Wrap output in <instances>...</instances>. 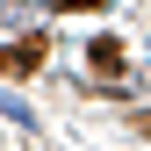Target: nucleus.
Instances as JSON below:
<instances>
[{"label": "nucleus", "instance_id": "nucleus-1", "mask_svg": "<svg viewBox=\"0 0 151 151\" xmlns=\"http://www.w3.org/2000/svg\"><path fill=\"white\" fill-rule=\"evenodd\" d=\"M36 65H43V36H22V43L0 50V72H14V79H29Z\"/></svg>", "mask_w": 151, "mask_h": 151}, {"label": "nucleus", "instance_id": "nucleus-2", "mask_svg": "<svg viewBox=\"0 0 151 151\" xmlns=\"http://www.w3.org/2000/svg\"><path fill=\"white\" fill-rule=\"evenodd\" d=\"M86 65L101 72V79H115V72H122V43H115V36H93V43H86Z\"/></svg>", "mask_w": 151, "mask_h": 151}]
</instances>
